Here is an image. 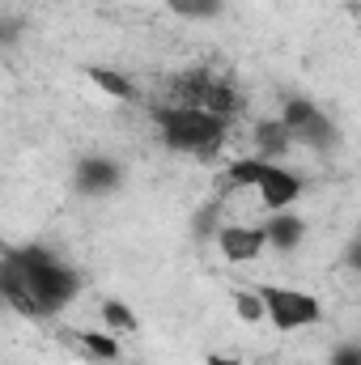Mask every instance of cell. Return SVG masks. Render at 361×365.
Instances as JSON below:
<instances>
[{
	"label": "cell",
	"mask_w": 361,
	"mask_h": 365,
	"mask_svg": "<svg viewBox=\"0 0 361 365\" xmlns=\"http://www.w3.org/2000/svg\"><path fill=\"white\" fill-rule=\"evenodd\" d=\"M166 4L183 21H217L225 13V0H166Z\"/></svg>",
	"instance_id": "11"
},
{
	"label": "cell",
	"mask_w": 361,
	"mask_h": 365,
	"mask_svg": "<svg viewBox=\"0 0 361 365\" xmlns=\"http://www.w3.org/2000/svg\"><path fill=\"white\" fill-rule=\"evenodd\" d=\"M73 187H77V195H90V200L115 195V191L123 187V166H119L115 158H106V153H90V158L77 162Z\"/></svg>",
	"instance_id": "6"
},
{
	"label": "cell",
	"mask_w": 361,
	"mask_h": 365,
	"mask_svg": "<svg viewBox=\"0 0 361 365\" xmlns=\"http://www.w3.org/2000/svg\"><path fill=\"white\" fill-rule=\"evenodd\" d=\"M204 365H243V357H230V353H204Z\"/></svg>",
	"instance_id": "17"
},
{
	"label": "cell",
	"mask_w": 361,
	"mask_h": 365,
	"mask_svg": "<svg viewBox=\"0 0 361 365\" xmlns=\"http://www.w3.org/2000/svg\"><path fill=\"white\" fill-rule=\"evenodd\" d=\"M327 365H361V344H340Z\"/></svg>",
	"instance_id": "15"
},
{
	"label": "cell",
	"mask_w": 361,
	"mask_h": 365,
	"mask_svg": "<svg viewBox=\"0 0 361 365\" xmlns=\"http://www.w3.org/2000/svg\"><path fill=\"white\" fill-rule=\"evenodd\" d=\"M251 140H255V158H264V162H276V158H285L298 140H293V132L285 128V119L276 115V119H260L255 128H251Z\"/></svg>",
	"instance_id": "8"
},
{
	"label": "cell",
	"mask_w": 361,
	"mask_h": 365,
	"mask_svg": "<svg viewBox=\"0 0 361 365\" xmlns=\"http://www.w3.org/2000/svg\"><path fill=\"white\" fill-rule=\"evenodd\" d=\"M77 340L90 349V357H98V361H119V340L111 331H77Z\"/></svg>",
	"instance_id": "14"
},
{
	"label": "cell",
	"mask_w": 361,
	"mask_h": 365,
	"mask_svg": "<svg viewBox=\"0 0 361 365\" xmlns=\"http://www.w3.org/2000/svg\"><path fill=\"white\" fill-rule=\"evenodd\" d=\"M213 230V208H200L195 212V234H208Z\"/></svg>",
	"instance_id": "18"
},
{
	"label": "cell",
	"mask_w": 361,
	"mask_h": 365,
	"mask_svg": "<svg viewBox=\"0 0 361 365\" xmlns=\"http://www.w3.org/2000/svg\"><path fill=\"white\" fill-rule=\"evenodd\" d=\"M234 310H238V319L247 323V327H255V323H264L268 319V310H264V297H260V289H234Z\"/></svg>",
	"instance_id": "12"
},
{
	"label": "cell",
	"mask_w": 361,
	"mask_h": 365,
	"mask_svg": "<svg viewBox=\"0 0 361 365\" xmlns=\"http://www.w3.org/2000/svg\"><path fill=\"white\" fill-rule=\"evenodd\" d=\"M102 327H106V331H136V314H132L119 297H106V302H102Z\"/></svg>",
	"instance_id": "13"
},
{
	"label": "cell",
	"mask_w": 361,
	"mask_h": 365,
	"mask_svg": "<svg viewBox=\"0 0 361 365\" xmlns=\"http://www.w3.org/2000/svg\"><path fill=\"white\" fill-rule=\"evenodd\" d=\"M225 187H255L268 212H285V208H293V204L302 200V179H298L289 166H280V162H264V158H255V153L230 162V170H225Z\"/></svg>",
	"instance_id": "3"
},
{
	"label": "cell",
	"mask_w": 361,
	"mask_h": 365,
	"mask_svg": "<svg viewBox=\"0 0 361 365\" xmlns=\"http://www.w3.org/2000/svg\"><path fill=\"white\" fill-rule=\"evenodd\" d=\"M345 264H349L353 272H361V230L349 238V247H345Z\"/></svg>",
	"instance_id": "16"
},
{
	"label": "cell",
	"mask_w": 361,
	"mask_h": 365,
	"mask_svg": "<svg viewBox=\"0 0 361 365\" xmlns=\"http://www.w3.org/2000/svg\"><path fill=\"white\" fill-rule=\"evenodd\" d=\"M264 230H268V247H272V251H293V247L306 238V221H302L293 208L272 212L268 221H264Z\"/></svg>",
	"instance_id": "9"
},
{
	"label": "cell",
	"mask_w": 361,
	"mask_h": 365,
	"mask_svg": "<svg viewBox=\"0 0 361 365\" xmlns=\"http://www.w3.org/2000/svg\"><path fill=\"white\" fill-rule=\"evenodd\" d=\"M217 251L225 255V264H255L268 251V230L264 225H221Z\"/></svg>",
	"instance_id": "7"
},
{
	"label": "cell",
	"mask_w": 361,
	"mask_h": 365,
	"mask_svg": "<svg viewBox=\"0 0 361 365\" xmlns=\"http://www.w3.org/2000/svg\"><path fill=\"white\" fill-rule=\"evenodd\" d=\"M280 119H285V128L293 132V140L306 145V149L327 153V149L340 145V128H336L332 115H323V106H315L310 98H289L285 110H280Z\"/></svg>",
	"instance_id": "5"
},
{
	"label": "cell",
	"mask_w": 361,
	"mask_h": 365,
	"mask_svg": "<svg viewBox=\"0 0 361 365\" xmlns=\"http://www.w3.org/2000/svg\"><path fill=\"white\" fill-rule=\"evenodd\" d=\"M86 77H90L102 93H111L115 102H132V98H136V81H128L119 68H98V64H93V68H86Z\"/></svg>",
	"instance_id": "10"
},
{
	"label": "cell",
	"mask_w": 361,
	"mask_h": 365,
	"mask_svg": "<svg viewBox=\"0 0 361 365\" xmlns=\"http://www.w3.org/2000/svg\"><path fill=\"white\" fill-rule=\"evenodd\" d=\"M81 289V276L64 259H56L47 247H26V251H4L0 264V293L17 314L30 319H51L60 314Z\"/></svg>",
	"instance_id": "1"
},
{
	"label": "cell",
	"mask_w": 361,
	"mask_h": 365,
	"mask_svg": "<svg viewBox=\"0 0 361 365\" xmlns=\"http://www.w3.org/2000/svg\"><path fill=\"white\" fill-rule=\"evenodd\" d=\"M153 128L162 136V145L171 153L183 158H217V149L225 145V132H230V115H217V110H204V106H158L153 110Z\"/></svg>",
	"instance_id": "2"
},
{
	"label": "cell",
	"mask_w": 361,
	"mask_h": 365,
	"mask_svg": "<svg viewBox=\"0 0 361 365\" xmlns=\"http://www.w3.org/2000/svg\"><path fill=\"white\" fill-rule=\"evenodd\" d=\"M260 297H264L268 323L276 331H302V327H315L323 319V302L315 293H302L289 284H260Z\"/></svg>",
	"instance_id": "4"
}]
</instances>
